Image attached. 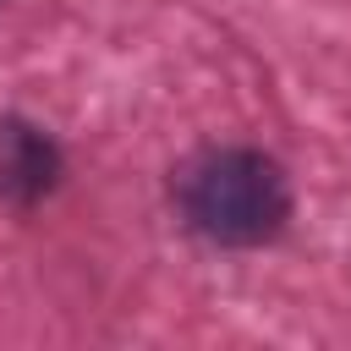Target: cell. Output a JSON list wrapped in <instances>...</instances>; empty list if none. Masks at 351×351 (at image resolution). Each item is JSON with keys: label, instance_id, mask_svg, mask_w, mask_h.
I'll return each mask as SVG.
<instances>
[{"label": "cell", "instance_id": "obj_1", "mask_svg": "<svg viewBox=\"0 0 351 351\" xmlns=\"http://www.w3.org/2000/svg\"><path fill=\"white\" fill-rule=\"evenodd\" d=\"M176 203L214 247H263L291 219V181L258 148H203L181 165Z\"/></svg>", "mask_w": 351, "mask_h": 351}, {"label": "cell", "instance_id": "obj_2", "mask_svg": "<svg viewBox=\"0 0 351 351\" xmlns=\"http://www.w3.org/2000/svg\"><path fill=\"white\" fill-rule=\"evenodd\" d=\"M55 181H60V148L38 126L5 115L0 121V197L38 203L44 192H55Z\"/></svg>", "mask_w": 351, "mask_h": 351}]
</instances>
